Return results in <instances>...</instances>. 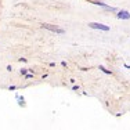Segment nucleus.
I'll list each match as a JSON object with an SVG mask.
<instances>
[{"label": "nucleus", "mask_w": 130, "mask_h": 130, "mask_svg": "<svg viewBox=\"0 0 130 130\" xmlns=\"http://www.w3.org/2000/svg\"><path fill=\"white\" fill-rule=\"evenodd\" d=\"M118 18H120V19H129V18H130V14L127 11H120L118 14Z\"/></svg>", "instance_id": "3"}, {"label": "nucleus", "mask_w": 130, "mask_h": 130, "mask_svg": "<svg viewBox=\"0 0 130 130\" xmlns=\"http://www.w3.org/2000/svg\"><path fill=\"white\" fill-rule=\"evenodd\" d=\"M100 69H101L102 72H105V74H111V72H109L108 69H105V68H104V67H100Z\"/></svg>", "instance_id": "4"}, {"label": "nucleus", "mask_w": 130, "mask_h": 130, "mask_svg": "<svg viewBox=\"0 0 130 130\" xmlns=\"http://www.w3.org/2000/svg\"><path fill=\"white\" fill-rule=\"evenodd\" d=\"M43 28L49 29V31H53V32H57V33H64V31L60 28H57V26H53V25H49V24H44L43 25Z\"/></svg>", "instance_id": "2"}, {"label": "nucleus", "mask_w": 130, "mask_h": 130, "mask_svg": "<svg viewBox=\"0 0 130 130\" xmlns=\"http://www.w3.org/2000/svg\"><path fill=\"white\" fill-rule=\"evenodd\" d=\"M89 26L93 29H101V31H109V26L107 25H102V24H97V22H91L89 24Z\"/></svg>", "instance_id": "1"}]
</instances>
